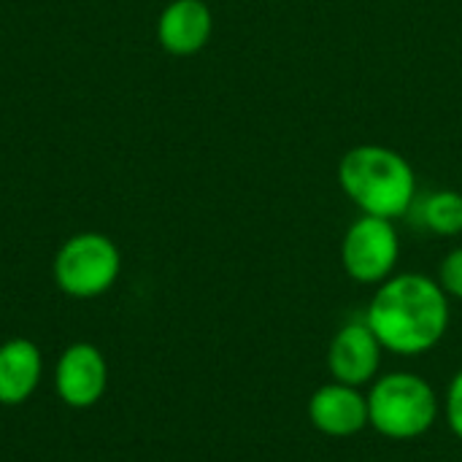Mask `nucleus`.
I'll return each instance as SVG.
<instances>
[{
    "label": "nucleus",
    "instance_id": "20e7f679",
    "mask_svg": "<svg viewBox=\"0 0 462 462\" xmlns=\"http://www.w3.org/2000/svg\"><path fill=\"white\" fill-rule=\"evenodd\" d=\"M122 271L116 244L103 233H76L54 254V282L70 298H97L114 287Z\"/></svg>",
    "mask_w": 462,
    "mask_h": 462
},
{
    "label": "nucleus",
    "instance_id": "39448f33",
    "mask_svg": "<svg viewBox=\"0 0 462 462\" xmlns=\"http://www.w3.org/2000/svg\"><path fill=\"white\" fill-rule=\"evenodd\" d=\"M401 236L393 219L360 214L344 233L341 265L346 276L365 287H379L398 273Z\"/></svg>",
    "mask_w": 462,
    "mask_h": 462
},
{
    "label": "nucleus",
    "instance_id": "423d86ee",
    "mask_svg": "<svg viewBox=\"0 0 462 462\" xmlns=\"http://www.w3.org/2000/svg\"><path fill=\"white\" fill-rule=\"evenodd\" d=\"M384 346L374 336L365 319H352L341 325L328 346V371L336 382L352 387H371L382 374Z\"/></svg>",
    "mask_w": 462,
    "mask_h": 462
},
{
    "label": "nucleus",
    "instance_id": "9d476101",
    "mask_svg": "<svg viewBox=\"0 0 462 462\" xmlns=\"http://www.w3.org/2000/svg\"><path fill=\"white\" fill-rule=\"evenodd\" d=\"M43 357L27 338H14L0 346V403L19 406L41 384Z\"/></svg>",
    "mask_w": 462,
    "mask_h": 462
},
{
    "label": "nucleus",
    "instance_id": "7ed1b4c3",
    "mask_svg": "<svg viewBox=\"0 0 462 462\" xmlns=\"http://www.w3.org/2000/svg\"><path fill=\"white\" fill-rule=\"evenodd\" d=\"M368 428L390 441H414L430 433L441 417L436 387L411 371L379 374L368 393Z\"/></svg>",
    "mask_w": 462,
    "mask_h": 462
},
{
    "label": "nucleus",
    "instance_id": "6e6552de",
    "mask_svg": "<svg viewBox=\"0 0 462 462\" xmlns=\"http://www.w3.org/2000/svg\"><path fill=\"white\" fill-rule=\"evenodd\" d=\"M309 422L330 439H352L368 428V398L360 387L328 382L309 398Z\"/></svg>",
    "mask_w": 462,
    "mask_h": 462
},
{
    "label": "nucleus",
    "instance_id": "0eeeda50",
    "mask_svg": "<svg viewBox=\"0 0 462 462\" xmlns=\"http://www.w3.org/2000/svg\"><path fill=\"white\" fill-rule=\"evenodd\" d=\"M108 387V365L97 346L73 344L62 352L54 368V390L70 409L95 406Z\"/></svg>",
    "mask_w": 462,
    "mask_h": 462
},
{
    "label": "nucleus",
    "instance_id": "1a4fd4ad",
    "mask_svg": "<svg viewBox=\"0 0 462 462\" xmlns=\"http://www.w3.org/2000/svg\"><path fill=\"white\" fill-rule=\"evenodd\" d=\"M214 16L206 0H171L157 19V41L173 57H192L206 49Z\"/></svg>",
    "mask_w": 462,
    "mask_h": 462
},
{
    "label": "nucleus",
    "instance_id": "f257e3e1",
    "mask_svg": "<svg viewBox=\"0 0 462 462\" xmlns=\"http://www.w3.org/2000/svg\"><path fill=\"white\" fill-rule=\"evenodd\" d=\"M384 352L398 357H420L433 352L452 322V300L436 276L393 273L382 282L363 314Z\"/></svg>",
    "mask_w": 462,
    "mask_h": 462
},
{
    "label": "nucleus",
    "instance_id": "9b49d317",
    "mask_svg": "<svg viewBox=\"0 0 462 462\" xmlns=\"http://www.w3.org/2000/svg\"><path fill=\"white\" fill-rule=\"evenodd\" d=\"M420 225L441 238L462 236V192L457 189H436L414 203Z\"/></svg>",
    "mask_w": 462,
    "mask_h": 462
},
{
    "label": "nucleus",
    "instance_id": "ddd939ff",
    "mask_svg": "<svg viewBox=\"0 0 462 462\" xmlns=\"http://www.w3.org/2000/svg\"><path fill=\"white\" fill-rule=\"evenodd\" d=\"M441 414L449 425V430L462 441V368L452 376L447 395L441 401Z\"/></svg>",
    "mask_w": 462,
    "mask_h": 462
},
{
    "label": "nucleus",
    "instance_id": "f8f14e48",
    "mask_svg": "<svg viewBox=\"0 0 462 462\" xmlns=\"http://www.w3.org/2000/svg\"><path fill=\"white\" fill-rule=\"evenodd\" d=\"M441 290L449 295V300H462V246H455L444 254L439 273H436Z\"/></svg>",
    "mask_w": 462,
    "mask_h": 462
},
{
    "label": "nucleus",
    "instance_id": "f03ea898",
    "mask_svg": "<svg viewBox=\"0 0 462 462\" xmlns=\"http://www.w3.org/2000/svg\"><path fill=\"white\" fill-rule=\"evenodd\" d=\"M338 184L360 214L401 219L417 203V173L411 162L382 143L352 146L338 162Z\"/></svg>",
    "mask_w": 462,
    "mask_h": 462
}]
</instances>
